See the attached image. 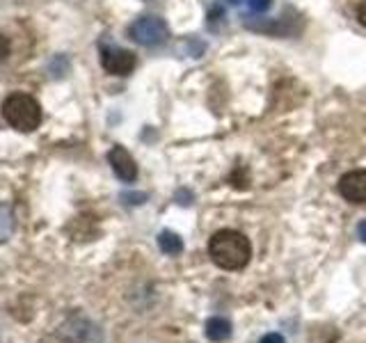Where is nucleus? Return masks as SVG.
Listing matches in <instances>:
<instances>
[{"instance_id": "obj_1", "label": "nucleus", "mask_w": 366, "mask_h": 343, "mask_svg": "<svg viewBox=\"0 0 366 343\" xmlns=\"http://www.w3.org/2000/svg\"><path fill=\"white\" fill-rule=\"evenodd\" d=\"M209 254L213 263L222 270H243L249 257H252V245L249 240L236 232V229H222L211 236L209 240Z\"/></svg>"}, {"instance_id": "obj_2", "label": "nucleus", "mask_w": 366, "mask_h": 343, "mask_svg": "<svg viewBox=\"0 0 366 343\" xmlns=\"http://www.w3.org/2000/svg\"><path fill=\"white\" fill-rule=\"evenodd\" d=\"M3 117L11 129L30 133L41 124V106L28 94H11L3 103Z\"/></svg>"}, {"instance_id": "obj_3", "label": "nucleus", "mask_w": 366, "mask_h": 343, "mask_svg": "<svg viewBox=\"0 0 366 343\" xmlns=\"http://www.w3.org/2000/svg\"><path fill=\"white\" fill-rule=\"evenodd\" d=\"M131 39L140 46H160L169 37L167 23L160 16H140L131 26Z\"/></svg>"}, {"instance_id": "obj_4", "label": "nucleus", "mask_w": 366, "mask_h": 343, "mask_svg": "<svg viewBox=\"0 0 366 343\" xmlns=\"http://www.w3.org/2000/svg\"><path fill=\"white\" fill-rule=\"evenodd\" d=\"M101 64L112 76H129L135 69V55L119 46H106L101 49Z\"/></svg>"}, {"instance_id": "obj_5", "label": "nucleus", "mask_w": 366, "mask_h": 343, "mask_svg": "<svg viewBox=\"0 0 366 343\" xmlns=\"http://www.w3.org/2000/svg\"><path fill=\"white\" fill-rule=\"evenodd\" d=\"M341 197L350 204H366V169H352L339 179Z\"/></svg>"}, {"instance_id": "obj_6", "label": "nucleus", "mask_w": 366, "mask_h": 343, "mask_svg": "<svg viewBox=\"0 0 366 343\" xmlns=\"http://www.w3.org/2000/svg\"><path fill=\"white\" fill-rule=\"evenodd\" d=\"M108 160L114 169V174H117L124 183H133L137 179V165H135L133 156L126 151L124 146H119V144L112 146L108 154Z\"/></svg>"}, {"instance_id": "obj_7", "label": "nucleus", "mask_w": 366, "mask_h": 343, "mask_svg": "<svg viewBox=\"0 0 366 343\" xmlns=\"http://www.w3.org/2000/svg\"><path fill=\"white\" fill-rule=\"evenodd\" d=\"M204 332H206V337H209L211 341L220 343V341H227L229 337H232V323H229V320L222 318V316H213V318L206 320Z\"/></svg>"}, {"instance_id": "obj_8", "label": "nucleus", "mask_w": 366, "mask_h": 343, "mask_svg": "<svg viewBox=\"0 0 366 343\" xmlns=\"http://www.w3.org/2000/svg\"><path fill=\"white\" fill-rule=\"evenodd\" d=\"M158 247L163 249L165 254H169V257H179L181 252H183V240L174 232H163V234L158 236Z\"/></svg>"}, {"instance_id": "obj_9", "label": "nucleus", "mask_w": 366, "mask_h": 343, "mask_svg": "<svg viewBox=\"0 0 366 343\" xmlns=\"http://www.w3.org/2000/svg\"><path fill=\"white\" fill-rule=\"evenodd\" d=\"M229 5L236 9H245V11H254V14H263L268 11L272 0H229Z\"/></svg>"}, {"instance_id": "obj_10", "label": "nucleus", "mask_w": 366, "mask_h": 343, "mask_svg": "<svg viewBox=\"0 0 366 343\" xmlns=\"http://www.w3.org/2000/svg\"><path fill=\"white\" fill-rule=\"evenodd\" d=\"M11 232V213L5 206H0V240H5Z\"/></svg>"}, {"instance_id": "obj_11", "label": "nucleus", "mask_w": 366, "mask_h": 343, "mask_svg": "<svg viewBox=\"0 0 366 343\" xmlns=\"http://www.w3.org/2000/svg\"><path fill=\"white\" fill-rule=\"evenodd\" d=\"M9 49H11V46H9V39L5 37V34H0V62H3L5 57L9 55Z\"/></svg>"}, {"instance_id": "obj_12", "label": "nucleus", "mask_w": 366, "mask_h": 343, "mask_svg": "<svg viewBox=\"0 0 366 343\" xmlns=\"http://www.w3.org/2000/svg\"><path fill=\"white\" fill-rule=\"evenodd\" d=\"M259 343H286V341H284L282 334H277V332H270V334H266Z\"/></svg>"}, {"instance_id": "obj_13", "label": "nucleus", "mask_w": 366, "mask_h": 343, "mask_svg": "<svg viewBox=\"0 0 366 343\" xmlns=\"http://www.w3.org/2000/svg\"><path fill=\"white\" fill-rule=\"evenodd\" d=\"M357 21L366 28V0H362V3L357 5Z\"/></svg>"}, {"instance_id": "obj_14", "label": "nucleus", "mask_w": 366, "mask_h": 343, "mask_svg": "<svg viewBox=\"0 0 366 343\" xmlns=\"http://www.w3.org/2000/svg\"><path fill=\"white\" fill-rule=\"evenodd\" d=\"M357 236L364 240V243H366V220L364 222H360V227H357Z\"/></svg>"}]
</instances>
